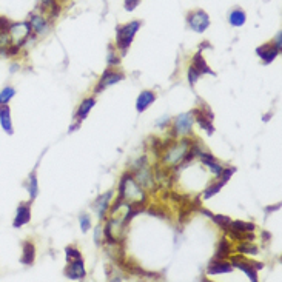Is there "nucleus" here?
I'll use <instances>...</instances> for the list:
<instances>
[{"mask_svg": "<svg viewBox=\"0 0 282 282\" xmlns=\"http://www.w3.org/2000/svg\"><path fill=\"white\" fill-rule=\"evenodd\" d=\"M119 196L125 204H144L147 201L145 191L139 187L137 182L133 179V174L126 173L122 176L119 184Z\"/></svg>", "mask_w": 282, "mask_h": 282, "instance_id": "1", "label": "nucleus"}, {"mask_svg": "<svg viewBox=\"0 0 282 282\" xmlns=\"http://www.w3.org/2000/svg\"><path fill=\"white\" fill-rule=\"evenodd\" d=\"M190 145H191V140L190 139H184V140H180V142H173L170 147L167 148V151H165L164 162L168 164V165H171V167L179 165L182 161H184Z\"/></svg>", "mask_w": 282, "mask_h": 282, "instance_id": "2", "label": "nucleus"}, {"mask_svg": "<svg viewBox=\"0 0 282 282\" xmlns=\"http://www.w3.org/2000/svg\"><path fill=\"white\" fill-rule=\"evenodd\" d=\"M140 28V22L134 20V22H130L128 25L125 26H119L117 31H116V39H117V48L122 50V53H125L126 50L130 48L131 42L136 36V33L139 31Z\"/></svg>", "mask_w": 282, "mask_h": 282, "instance_id": "3", "label": "nucleus"}, {"mask_svg": "<svg viewBox=\"0 0 282 282\" xmlns=\"http://www.w3.org/2000/svg\"><path fill=\"white\" fill-rule=\"evenodd\" d=\"M8 34L11 39V45L16 47H23L28 39L31 36V26L28 22H20V23H11L8 28Z\"/></svg>", "mask_w": 282, "mask_h": 282, "instance_id": "4", "label": "nucleus"}, {"mask_svg": "<svg viewBox=\"0 0 282 282\" xmlns=\"http://www.w3.org/2000/svg\"><path fill=\"white\" fill-rule=\"evenodd\" d=\"M188 25L193 31L196 33H204L210 26V17L208 14L202 9H197L188 14Z\"/></svg>", "mask_w": 282, "mask_h": 282, "instance_id": "5", "label": "nucleus"}, {"mask_svg": "<svg viewBox=\"0 0 282 282\" xmlns=\"http://www.w3.org/2000/svg\"><path fill=\"white\" fill-rule=\"evenodd\" d=\"M193 122H194V116L191 114V113H184V114H179L176 117V120H174L173 136H188V134H191Z\"/></svg>", "mask_w": 282, "mask_h": 282, "instance_id": "6", "label": "nucleus"}, {"mask_svg": "<svg viewBox=\"0 0 282 282\" xmlns=\"http://www.w3.org/2000/svg\"><path fill=\"white\" fill-rule=\"evenodd\" d=\"M122 79H123V76H122L120 73L111 71V69H107V71L104 73V76H102V79L99 80V85H97V88H96V93H101L102 90H105V88H108V87H111V85H114V83L120 82Z\"/></svg>", "mask_w": 282, "mask_h": 282, "instance_id": "7", "label": "nucleus"}, {"mask_svg": "<svg viewBox=\"0 0 282 282\" xmlns=\"http://www.w3.org/2000/svg\"><path fill=\"white\" fill-rule=\"evenodd\" d=\"M65 275L69 279H83L85 278V269H83V262L82 259H76V261H69V265L66 267Z\"/></svg>", "mask_w": 282, "mask_h": 282, "instance_id": "8", "label": "nucleus"}, {"mask_svg": "<svg viewBox=\"0 0 282 282\" xmlns=\"http://www.w3.org/2000/svg\"><path fill=\"white\" fill-rule=\"evenodd\" d=\"M30 219H31V210H30V207L23 205V204L19 205V208L16 211V218H14V222H12L14 228L23 227V225H26L28 222H30Z\"/></svg>", "mask_w": 282, "mask_h": 282, "instance_id": "9", "label": "nucleus"}, {"mask_svg": "<svg viewBox=\"0 0 282 282\" xmlns=\"http://www.w3.org/2000/svg\"><path fill=\"white\" fill-rule=\"evenodd\" d=\"M231 265L236 267V269H239V270H242L244 273H247V276H248L250 281H253V282L258 281L256 270H255V267L251 265V262H245V261L239 259V258H233L231 259Z\"/></svg>", "mask_w": 282, "mask_h": 282, "instance_id": "10", "label": "nucleus"}, {"mask_svg": "<svg viewBox=\"0 0 282 282\" xmlns=\"http://www.w3.org/2000/svg\"><path fill=\"white\" fill-rule=\"evenodd\" d=\"M28 23H30L31 30L36 34H44L48 30V20L44 16H40V14H33V16H30Z\"/></svg>", "mask_w": 282, "mask_h": 282, "instance_id": "11", "label": "nucleus"}, {"mask_svg": "<svg viewBox=\"0 0 282 282\" xmlns=\"http://www.w3.org/2000/svg\"><path fill=\"white\" fill-rule=\"evenodd\" d=\"M191 66H193L199 74L216 76V73L213 71V69H210V66L205 63V60H204V57H202V54H201V53L194 54V57H193V60H191Z\"/></svg>", "mask_w": 282, "mask_h": 282, "instance_id": "12", "label": "nucleus"}, {"mask_svg": "<svg viewBox=\"0 0 282 282\" xmlns=\"http://www.w3.org/2000/svg\"><path fill=\"white\" fill-rule=\"evenodd\" d=\"M0 125H2L5 133H8V134L14 133L12 120H11V111H9L8 105H0Z\"/></svg>", "mask_w": 282, "mask_h": 282, "instance_id": "13", "label": "nucleus"}, {"mask_svg": "<svg viewBox=\"0 0 282 282\" xmlns=\"http://www.w3.org/2000/svg\"><path fill=\"white\" fill-rule=\"evenodd\" d=\"M154 101H156V94H154L153 91H142L139 94L137 97V102H136V108L139 113L145 111Z\"/></svg>", "mask_w": 282, "mask_h": 282, "instance_id": "14", "label": "nucleus"}, {"mask_svg": "<svg viewBox=\"0 0 282 282\" xmlns=\"http://www.w3.org/2000/svg\"><path fill=\"white\" fill-rule=\"evenodd\" d=\"M231 270H233V265L228 262H224V259L222 261L216 259V262H211L207 269L210 275H224V273H230Z\"/></svg>", "mask_w": 282, "mask_h": 282, "instance_id": "15", "label": "nucleus"}, {"mask_svg": "<svg viewBox=\"0 0 282 282\" xmlns=\"http://www.w3.org/2000/svg\"><path fill=\"white\" fill-rule=\"evenodd\" d=\"M224 230H231V231H236V233H251L255 230V224H247V222H241V221H230L228 225L225 227Z\"/></svg>", "mask_w": 282, "mask_h": 282, "instance_id": "16", "label": "nucleus"}, {"mask_svg": "<svg viewBox=\"0 0 282 282\" xmlns=\"http://www.w3.org/2000/svg\"><path fill=\"white\" fill-rule=\"evenodd\" d=\"M111 196H113L111 191H108L107 194L99 196V199H97V201L94 202V205H93V207L97 210V215H99V218H101V219L105 218V211H107V208H108V204H110Z\"/></svg>", "mask_w": 282, "mask_h": 282, "instance_id": "17", "label": "nucleus"}, {"mask_svg": "<svg viewBox=\"0 0 282 282\" xmlns=\"http://www.w3.org/2000/svg\"><path fill=\"white\" fill-rule=\"evenodd\" d=\"M36 258V248L31 242H25L23 244V255L20 258V262L25 265H31Z\"/></svg>", "mask_w": 282, "mask_h": 282, "instance_id": "18", "label": "nucleus"}, {"mask_svg": "<svg viewBox=\"0 0 282 282\" xmlns=\"http://www.w3.org/2000/svg\"><path fill=\"white\" fill-rule=\"evenodd\" d=\"M94 104H96V101L93 97H88V99H85V101H83L82 104H80V107H79V110H77V114H76V119L80 122L82 119H85L87 116H88V113H90V110L94 107Z\"/></svg>", "mask_w": 282, "mask_h": 282, "instance_id": "19", "label": "nucleus"}, {"mask_svg": "<svg viewBox=\"0 0 282 282\" xmlns=\"http://www.w3.org/2000/svg\"><path fill=\"white\" fill-rule=\"evenodd\" d=\"M228 20L233 26H242L247 20V16H245V12L242 9H233L230 12V16H228Z\"/></svg>", "mask_w": 282, "mask_h": 282, "instance_id": "20", "label": "nucleus"}, {"mask_svg": "<svg viewBox=\"0 0 282 282\" xmlns=\"http://www.w3.org/2000/svg\"><path fill=\"white\" fill-rule=\"evenodd\" d=\"M26 190L30 193V197L31 201H34L37 194H39V184H37V177H36V173H31L30 177H28V184H26Z\"/></svg>", "mask_w": 282, "mask_h": 282, "instance_id": "21", "label": "nucleus"}, {"mask_svg": "<svg viewBox=\"0 0 282 282\" xmlns=\"http://www.w3.org/2000/svg\"><path fill=\"white\" fill-rule=\"evenodd\" d=\"M230 244H228V241L227 239H222V241L219 242V245H218V251H216V256H215V259H218V261H222V259H225L228 255H230Z\"/></svg>", "mask_w": 282, "mask_h": 282, "instance_id": "22", "label": "nucleus"}, {"mask_svg": "<svg viewBox=\"0 0 282 282\" xmlns=\"http://www.w3.org/2000/svg\"><path fill=\"white\" fill-rule=\"evenodd\" d=\"M42 8L50 11V17L57 16L59 11H60V6L56 0H44V2H42Z\"/></svg>", "mask_w": 282, "mask_h": 282, "instance_id": "23", "label": "nucleus"}, {"mask_svg": "<svg viewBox=\"0 0 282 282\" xmlns=\"http://www.w3.org/2000/svg\"><path fill=\"white\" fill-rule=\"evenodd\" d=\"M14 96H16V90L12 87H5L2 91H0V105H8Z\"/></svg>", "mask_w": 282, "mask_h": 282, "instance_id": "24", "label": "nucleus"}, {"mask_svg": "<svg viewBox=\"0 0 282 282\" xmlns=\"http://www.w3.org/2000/svg\"><path fill=\"white\" fill-rule=\"evenodd\" d=\"M224 185H225V182H224V180H219V182H216V184H213V185H211V187H208V188L205 190V193H204V197H205V199H210L211 196L218 194V193H219V190H221Z\"/></svg>", "mask_w": 282, "mask_h": 282, "instance_id": "25", "label": "nucleus"}, {"mask_svg": "<svg viewBox=\"0 0 282 282\" xmlns=\"http://www.w3.org/2000/svg\"><path fill=\"white\" fill-rule=\"evenodd\" d=\"M237 251L239 253H245V255H258V248L253 244H248V242H242L241 245L237 247Z\"/></svg>", "mask_w": 282, "mask_h": 282, "instance_id": "26", "label": "nucleus"}, {"mask_svg": "<svg viewBox=\"0 0 282 282\" xmlns=\"http://www.w3.org/2000/svg\"><path fill=\"white\" fill-rule=\"evenodd\" d=\"M79 222H80V228H82L83 233H87V231L91 228V219H90V216L82 215V216L79 218Z\"/></svg>", "mask_w": 282, "mask_h": 282, "instance_id": "27", "label": "nucleus"}, {"mask_svg": "<svg viewBox=\"0 0 282 282\" xmlns=\"http://www.w3.org/2000/svg\"><path fill=\"white\" fill-rule=\"evenodd\" d=\"M211 219H213L218 225H221L222 228H225L230 222V218L228 216H222V215H211Z\"/></svg>", "mask_w": 282, "mask_h": 282, "instance_id": "28", "label": "nucleus"}, {"mask_svg": "<svg viewBox=\"0 0 282 282\" xmlns=\"http://www.w3.org/2000/svg\"><path fill=\"white\" fill-rule=\"evenodd\" d=\"M66 259L68 261H76V259H80V251L74 247H68L66 250Z\"/></svg>", "mask_w": 282, "mask_h": 282, "instance_id": "29", "label": "nucleus"}, {"mask_svg": "<svg viewBox=\"0 0 282 282\" xmlns=\"http://www.w3.org/2000/svg\"><path fill=\"white\" fill-rule=\"evenodd\" d=\"M107 60H108V65H110V66H116V65H119V57H117V54H116L114 51H113V50H110Z\"/></svg>", "mask_w": 282, "mask_h": 282, "instance_id": "30", "label": "nucleus"}, {"mask_svg": "<svg viewBox=\"0 0 282 282\" xmlns=\"http://www.w3.org/2000/svg\"><path fill=\"white\" fill-rule=\"evenodd\" d=\"M199 77H201V74L197 73L193 66H190V69H188V80H190L191 85H194V83L197 82V79H199Z\"/></svg>", "mask_w": 282, "mask_h": 282, "instance_id": "31", "label": "nucleus"}, {"mask_svg": "<svg viewBox=\"0 0 282 282\" xmlns=\"http://www.w3.org/2000/svg\"><path fill=\"white\" fill-rule=\"evenodd\" d=\"M139 3V0H125V9L126 11H133Z\"/></svg>", "mask_w": 282, "mask_h": 282, "instance_id": "32", "label": "nucleus"}, {"mask_svg": "<svg viewBox=\"0 0 282 282\" xmlns=\"http://www.w3.org/2000/svg\"><path fill=\"white\" fill-rule=\"evenodd\" d=\"M9 22L3 17H0V31H8V28H9Z\"/></svg>", "mask_w": 282, "mask_h": 282, "instance_id": "33", "label": "nucleus"}, {"mask_svg": "<svg viewBox=\"0 0 282 282\" xmlns=\"http://www.w3.org/2000/svg\"><path fill=\"white\" fill-rule=\"evenodd\" d=\"M275 48H278L279 51H281V48H282V34H281V31L278 33V36H276V42H275V45H273Z\"/></svg>", "mask_w": 282, "mask_h": 282, "instance_id": "34", "label": "nucleus"}, {"mask_svg": "<svg viewBox=\"0 0 282 282\" xmlns=\"http://www.w3.org/2000/svg\"><path fill=\"white\" fill-rule=\"evenodd\" d=\"M150 215H158L159 218H167L164 211H161V210H158V208H151V210H150Z\"/></svg>", "mask_w": 282, "mask_h": 282, "instance_id": "35", "label": "nucleus"}, {"mask_svg": "<svg viewBox=\"0 0 282 282\" xmlns=\"http://www.w3.org/2000/svg\"><path fill=\"white\" fill-rule=\"evenodd\" d=\"M168 122H170V119H168V116H164L161 120H158V122H156V125H158V126H161V128H164V126H165Z\"/></svg>", "mask_w": 282, "mask_h": 282, "instance_id": "36", "label": "nucleus"}, {"mask_svg": "<svg viewBox=\"0 0 282 282\" xmlns=\"http://www.w3.org/2000/svg\"><path fill=\"white\" fill-rule=\"evenodd\" d=\"M101 231H102V227H97L96 228V244L97 245L101 244Z\"/></svg>", "mask_w": 282, "mask_h": 282, "instance_id": "37", "label": "nucleus"}, {"mask_svg": "<svg viewBox=\"0 0 282 282\" xmlns=\"http://www.w3.org/2000/svg\"><path fill=\"white\" fill-rule=\"evenodd\" d=\"M281 208V204H276L275 207H270V208H267V213H270V211H275V210H279Z\"/></svg>", "mask_w": 282, "mask_h": 282, "instance_id": "38", "label": "nucleus"}]
</instances>
